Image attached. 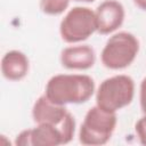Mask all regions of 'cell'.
<instances>
[{
    "mask_svg": "<svg viewBox=\"0 0 146 146\" xmlns=\"http://www.w3.org/2000/svg\"><path fill=\"white\" fill-rule=\"evenodd\" d=\"M96 92L95 81L87 74H56L46 83L44 95L58 105L83 104Z\"/></svg>",
    "mask_w": 146,
    "mask_h": 146,
    "instance_id": "obj_1",
    "label": "cell"
},
{
    "mask_svg": "<svg viewBox=\"0 0 146 146\" xmlns=\"http://www.w3.org/2000/svg\"><path fill=\"white\" fill-rule=\"evenodd\" d=\"M135 81L125 74H116L100 82L96 90V105L116 113L131 104L135 97Z\"/></svg>",
    "mask_w": 146,
    "mask_h": 146,
    "instance_id": "obj_2",
    "label": "cell"
},
{
    "mask_svg": "<svg viewBox=\"0 0 146 146\" xmlns=\"http://www.w3.org/2000/svg\"><path fill=\"white\" fill-rule=\"evenodd\" d=\"M116 123V113L104 111L95 105L88 110L80 125L79 141L87 146L105 145L111 139Z\"/></svg>",
    "mask_w": 146,
    "mask_h": 146,
    "instance_id": "obj_3",
    "label": "cell"
},
{
    "mask_svg": "<svg viewBox=\"0 0 146 146\" xmlns=\"http://www.w3.org/2000/svg\"><path fill=\"white\" fill-rule=\"evenodd\" d=\"M139 47V40L132 33L116 32L107 39L100 52L102 64L108 70H123L133 63Z\"/></svg>",
    "mask_w": 146,
    "mask_h": 146,
    "instance_id": "obj_4",
    "label": "cell"
},
{
    "mask_svg": "<svg viewBox=\"0 0 146 146\" xmlns=\"http://www.w3.org/2000/svg\"><path fill=\"white\" fill-rule=\"evenodd\" d=\"M97 32L95 10L88 7H74L70 9L59 24V34L67 43H79L89 39Z\"/></svg>",
    "mask_w": 146,
    "mask_h": 146,
    "instance_id": "obj_5",
    "label": "cell"
},
{
    "mask_svg": "<svg viewBox=\"0 0 146 146\" xmlns=\"http://www.w3.org/2000/svg\"><path fill=\"white\" fill-rule=\"evenodd\" d=\"M97 32L100 34H111L115 32L124 22L125 10L123 5L117 0H104L96 10Z\"/></svg>",
    "mask_w": 146,
    "mask_h": 146,
    "instance_id": "obj_6",
    "label": "cell"
},
{
    "mask_svg": "<svg viewBox=\"0 0 146 146\" xmlns=\"http://www.w3.org/2000/svg\"><path fill=\"white\" fill-rule=\"evenodd\" d=\"M59 59L62 66L67 70L84 71L95 65L96 54L89 44L68 46L62 50Z\"/></svg>",
    "mask_w": 146,
    "mask_h": 146,
    "instance_id": "obj_7",
    "label": "cell"
},
{
    "mask_svg": "<svg viewBox=\"0 0 146 146\" xmlns=\"http://www.w3.org/2000/svg\"><path fill=\"white\" fill-rule=\"evenodd\" d=\"M67 114L68 111L66 106L52 103L44 94L34 102L32 107V117L36 124L47 123L58 125L64 121Z\"/></svg>",
    "mask_w": 146,
    "mask_h": 146,
    "instance_id": "obj_8",
    "label": "cell"
},
{
    "mask_svg": "<svg viewBox=\"0 0 146 146\" xmlns=\"http://www.w3.org/2000/svg\"><path fill=\"white\" fill-rule=\"evenodd\" d=\"M30 70L27 56L19 50L7 51L1 59V73L9 81H19L24 79Z\"/></svg>",
    "mask_w": 146,
    "mask_h": 146,
    "instance_id": "obj_9",
    "label": "cell"
},
{
    "mask_svg": "<svg viewBox=\"0 0 146 146\" xmlns=\"http://www.w3.org/2000/svg\"><path fill=\"white\" fill-rule=\"evenodd\" d=\"M70 2L71 0H40V9L46 15L57 16L68 8Z\"/></svg>",
    "mask_w": 146,
    "mask_h": 146,
    "instance_id": "obj_10",
    "label": "cell"
},
{
    "mask_svg": "<svg viewBox=\"0 0 146 146\" xmlns=\"http://www.w3.org/2000/svg\"><path fill=\"white\" fill-rule=\"evenodd\" d=\"M135 131L139 139V143L146 146V114H144L135 124Z\"/></svg>",
    "mask_w": 146,
    "mask_h": 146,
    "instance_id": "obj_11",
    "label": "cell"
},
{
    "mask_svg": "<svg viewBox=\"0 0 146 146\" xmlns=\"http://www.w3.org/2000/svg\"><path fill=\"white\" fill-rule=\"evenodd\" d=\"M139 103L144 114H146V76L141 80L139 86Z\"/></svg>",
    "mask_w": 146,
    "mask_h": 146,
    "instance_id": "obj_12",
    "label": "cell"
},
{
    "mask_svg": "<svg viewBox=\"0 0 146 146\" xmlns=\"http://www.w3.org/2000/svg\"><path fill=\"white\" fill-rule=\"evenodd\" d=\"M133 3L141 10L146 11V0H133Z\"/></svg>",
    "mask_w": 146,
    "mask_h": 146,
    "instance_id": "obj_13",
    "label": "cell"
},
{
    "mask_svg": "<svg viewBox=\"0 0 146 146\" xmlns=\"http://www.w3.org/2000/svg\"><path fill=\"white\" fill-rule=\"evenodd\" d=\"M74 1H81V2H94L95 0H74Z\"/></svg>",
    "mask_w": 146,
    "mask_h": 146,
    "instance_id": "obj_14",
    "label": "cell"
}]
</instances>
